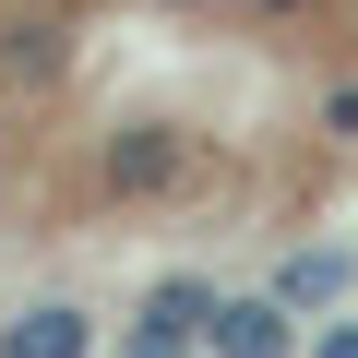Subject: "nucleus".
Segmentation results:
<instances>
[{"label": "nucleus", "mask_w": 358, "mask_h": 358, "mask_svg": "<svg viewBox=\"0 0 358 358\" xmlns=\"http://www.w3.org/2000/svg\"><path fill=\"white\" fill-rule=\"evenodd\" d=\"M203 322H215V299H203V287H155V299H143L131 358H192V346H203Z\"/></svg>", "instance_id": "f257e3e1"}, {"label": "nucleus", "mask_w": 358, "mask_h": 358, "mask_svg": "<svg viewBox=\"0 0 358 358\" xmlns=\"http://www.w3.org/2000/svg\"><path fill=\"white\" fill-rule=\"evenodd\" d=\"M203 346L215 358H287V299H215Z\"/></svg>", "instance_id": "f03ea898"}, {"label": "nucleus", "mask_w": 358, "mask_h": 358, "mask_svg": "<svg viewBox=\"0 0 358 358\" xmlns=\"http://www.w3.org/2000/svg\"><path fill=\"white\" fill-rule=\"evenodd\" d=\"M0 358H84V310H72V299H48V310H24L13 334H0Z\"/></svg>", "instance_id": "7ed1b4c3"}, {"label": "nucleus", "mask_w": 358, "mask_h": 358, "mask_svg": "<svg viewBox=\"0 0 358 358\" xmlns=\"http://www.w3.org/2000/svg\"><path fill=\"white\" fill-rule=\"evenodd\" d=\"M334 287H346V263H334V251H310V263H287V275H275V299H287V310H299V299H334Z\"/></svg>", "instance_id": "20e7f679"}, {"label": "nucleus", "mask_w": 358, "mask_h": 358, "mask_svg": "<svg viewBox=\"0 0 358 358\" xmlns=\"http://www.w3.org/2000/svg\"><path fill=\"white\" fill-rule=\"evenodd\" d=\"M167 167H179L167 143H120V192H155V179H167Z\"/></svg>", "instance_id": "39448f33"}, {"label": "nucleus", "mask_w": 358, "mask_h": 358, "mask_svg": "<svg viewBox=\"0 0 358 358\" xmlns=\"http://www.w3.org/2000/svg\"><path fill=\"white\" fill-rule=\"evenodd\" d=\"M322 358H358V322H334V334H322Z\"/></svg>", "instance_id": "423d86ee"}]
</instances>
